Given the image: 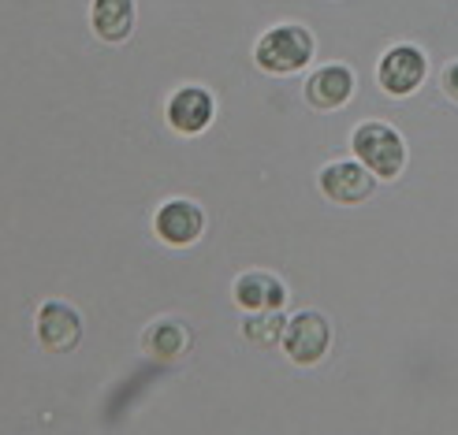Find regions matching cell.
<instances>
[{
    "label": "cell",
    "mask_w": 458,
    "mask_h": 435,
    "mask_svg": "<svg viewBox=\"0 0 458 435\" xmlns=\"http://www.w3.org/2000/svg\"><path fill=\"white\" fill-rule=\"evenodd\" d=\"M351 149L377 179H399L406 168V138L392 123H358L351 134Z\"/></svg>",
    "instance_id": "1"
},
{
    "label": "cell",
    "mask_w": 458,
    "mask_h": 435,
    "mask_svg": "<svg viewBox=\"0 0 458 435\" xmlns=\"http://www.w3.org/2000/svg\"><path fill=\"white\" fill-rule=\"evenodd\" d=\"M313 34L306 27H294V22H284V27H272L254 49V63L268 75H291L302 71V67L317 56L313 53Z\"/></svg>",
    "instance_id": "2"
},
{
    "label": "cell",
    "mask_w": 458,
    "mask_h": 435,
    "mask_svg": "<svg viewBox=\"0 0 458 435\" xmlns=\"http://www.w3.org/2000/svg\"><path fill=\"white\" fill-rule=\"evenodd\" d=\"M428 79V56L425 49H418V45H392L380 63H377V82L387 97H410L418 94V89L425 86Z\"/></svg>",
    "instance_id": "3"
},
{
    "label": "cell",
    "mask_w": 458,
    "mask_h": 435,
    "mask_svg": "<svg viewBox=\"0 0 458 435\" xmlns=\"http://www.w3.org/2000/svg\"><path fill=\"white\" fill-rule=\"evenodd\" d=\"M328 347H332V324L325 320V313L302 309V313L287 316V328H284V354H287L294 364L310 369V364L325 361Z\"/></svg>",
    "instance_id": "4"
},
{
    "label": "cell",
    "mask_w": 458,
    "mask_h": 435,
    "mask_svg": "<svg viewBox=\"0 0 458 435\" xmlns=\"http://www.w3.org/2000/svg\"><path fill=\"white\" fill-rule=\"evenodd\" d=\"M317 182H320V194L335 205H365L377 190V175L361 160H332Z\"/></svg>",
    "instance_id": "5"
},
{
    "label": "cell",
    "mask_w": 458,
    "mask_h": 435,
    "mask_svg": "<svg viewBox=\"0 0 458 435\" xmlns=\"http://www.w3.org/2000/svg\"><path fill=\"white\" fill-rule=\"evenodd\" d=\"M82 339V316L67 302H45L38 309V342L49 354H67L75 350Z\"/></svg>",
    "instance_id": "6"
},
{
    "label": "cell",
    "mask_w": 458,
    "mask_h": 435,
    "mask_svg": "<svg viewBox=\"0 0 458 435\" xmlns=\"http://www.w3.org/2000/svg\"><path fill=\"white\" fill-rule=\"evenodd\" d=\"M153 231H157L160 242H168V246H191V242H198L201 231H205L201 205L182 201V197L165 201V205H160V213H157V220H153Z\"/></svg>",
    "instance_id": "7"
},
{
    "label": "cell",
    "mask_w": 458,
    "mask_h": 435,
    "mask_svg": "<svg viewBox=\"0 0 458 435\" xmlns=\"http://www.w3.org/2000/svg\"><path fill=\"white\" fill-rule=\"evenodd\" d=\"M213 116H216V105L209 97V89H201V86H182L168 101V127L175 134H187V138L201 134L213 123Z\"/></svg>",
    "instance_id": "8"
},
{
    "label": "cell",
    "mask_w": 458,
    "mask_h": 435,
    "mask_svg": "<svg viewBox=\"0 0 458 435\" xmlns=\"http://www.w3.org/2000/svg\"><path fill=\"white\" fill-rule=\"evenodd\" d=\"M354 97V71L347 63H328L310 75L306 82V105L317 112H335Z\"/></svg>",
    "instance_id": "9"
},
{
    "label": "cell",
    "mask_w": 458,
    "mask_h": 435,
    "mask_svg": "<svg viewBox=\"0 0 458 435\" xmlns=\"http://www.w3.org/2000/svg\"><path fill=\"white\" fill-rule=\"evenodd\" d=\"M235 302L246 309V313H265V309H284L287 302V287L268 276V272H246V276L235 280L232 287Z\"/></svg>",
    "instance_id": "10"
},
{
    "label": "cell",
    "mask_w": 458,
    "mask_h": 435,
    "mask_svg": "<svg viewBox=\"0 0 458 435\" xmlns=\"http://www.w3.org/2000/svg\"><path fill=\"white\" fill-rule=\"evenodd\" d=\"M142 350L157 361H179L191 350V331H187L182 320H172V316L153 320V324L146 328V335H142Z\"/></svg>",
    "instance_id": "11"
},
{
    "label": "cell",
    "mask_w": 458,
    "mask_h": 435,
    "mask_svg": "<svg viewBox=\"0 0 458 435\" xmlns=\"http://www.w3.org/2000/svg\"><path fill=\"white\" fill-rule=\"evenodd\" d=\"M89 22H94V34L101 41L120 45L134 30V0H94Z\"/></svg>",
    "instance_id": "12"
},
{
    "label": "cell",
    "mask_w": 458,
    "mask_h": 435,
    "mask_svg": "<svg viewBox=\"0 0 458 435\" xmlns=\"http://www.w3.org/2000/svg\"><path fill=\"white\" fill-rule=\"evenodd\" d=\"M284 328H287V316L280 309H265V313H254L242 324V339L258 350H272L284 342Z\"/></svg>",
    "instance_id": "13"
},
{
    "label": "cell",
    "mask_w": 458,
    "mask_h": 435,
    "mask_svg": "<svg viewBox=\"0 0 458 435\" xmlns=\"http://www.w3.org/2000/svg\"><path fill=\"white\" fill-rule=\"evenodd\" d=\"M437 86H440V97H444L447 105H454V108H458V60H451V63L444 67Z\"/></svg>",
    "instance_id": "14"
}]
</instances>
